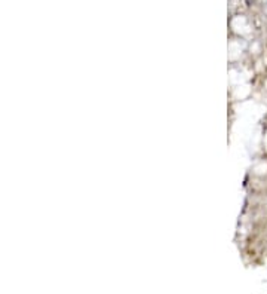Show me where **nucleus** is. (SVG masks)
<instances>
[{
  "instance_id": "1",
  "label": "nucleus",
  "mask_w": 267,
  "mask_h": 294,
  "mask_svg": "<svg viewBox=\"0 0 267 294\" xmlns=\"http://www.w3.org/2000/svg\"><path fill=\"white\" fill-rule=\"evenodd\" d=\"M254 2H255V0H246V3H249V5H251V3H254Z\"/></svg>"
}]
</instances>
